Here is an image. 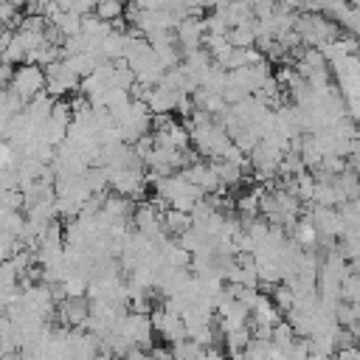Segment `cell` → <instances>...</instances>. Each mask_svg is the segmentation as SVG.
I'll return each mask as SVG.
<instances>
[{"instance_id": "cell-1", "label": "cell", "mask_w": 360, "mask_h": 360, "mask_svg": "<svg viewBox=\"0 0 360 360\" xmlns=\"http://www.w3.org/2000/svg\"><path fill=\"white\" fill-rule=\"evenodd\" d=\"M9 88H12L20 99H26V102H29L31 96H37L40 91H45V70H42V65L20 62V68L12 74Z\"/></svg>"}, {"instance_id": "cell-2", "label": "cell", "mask_w": 360, "mask_h": 360, "mask_svg": "<svg viewBox=\"0 0 360 360\" xmlns=\"http://www.w3.org/2000/svg\"><path fill=\"white\" fill-rule=\"evenodd\" d=\"M203 34H205V20L203 17H183L178 26H175V37H178V45L180 51H194L203 45Z\"/></svg>"}, {"instance_id": "cell-3", "label": "cell", "mask_w": 360, "mask_h": 360, "mask_svg": "<svg viewBox=\"0 0 360 360\" xmlns=\"http://www.w3.org/2000/svg\"><path fill=\"white\" fill-rule=\"evenodd\" d=\"M178 96L180 91H169L164 85H155L147 96V104H150V113H175V104H178Z\"/></svg>"}, {"instance_id": "cell-4", "label": "cell", "mask_w": 360, "mask_h": 360, "mask_svg": "<svg viewBox=\"0 0 360 360\" xmlns=\"http://www.w3.org/2000/svg\"><path fill=\"white\" fill-rule=\"evenodd\" d=\"M208 164L214 166V172H217L220 183L228 186V189H234V186H240V183L245 180V172H242L240 164H231V161H226V158H211Z\"/></svg>"}, {"instance_id": "cell-5", "label": "cell", "mask_w": 360, "mask_h": 360, "mask_svg": "<svg viewBox=\"0 0 360 360\" xmlns=\"http://www.w3.org/2000/svg\"><path fill=\"white\" fill-rule=\"evenodd\" d=\"M161 223H164V231H166L169 237H178V234H183L186 228H191V226H194L191 214H189V211H180V208H169V211H164Z\"/></svg>"}, {"instance_id": "cell-6", "label": "cell", "mask_w": 360, "mask_h": 360, "mask_svg": "<svg viewBox=\"0 0 360 360\" xmlns=\"http://www.w3.org/2000/svg\"><path fill=\"white\" fill-rule=\"evenodd\" d=\"M256 20V17H253ZM253 20H245V23H240V26H231L228 29V42L234 45V48H248V45H256V31H253Z\"/></svg>"}, {"instance_id": "cell-7", "label": "cell", "mask_w": 360, "mask_h": 360, "mask_svg": "<svg viewBox=\"0 0 360 360\" xmlns=\"http://www.w3.org/2000/svg\"><path fill=\"white\" fill-rule=\"evenodd\" d=\"M220 12L228 20V26H240L245 20H253V9H251L248 0H228V6L220 9Z\"/></svg>"}, {"instance_id": "cell-8", "label": "cell", "mask_w": 360, "mask_h": 360, "mask_svg": "<svg viewBox=\"0 0 360 360\" xmlns=\"http://www.w3.org/2000/svg\"><path fill=\"white\" fill-rule=\"evenodd\" d=\"M256 276L259 287H273L281 281V265L276 259H256Z\"/></svg>"}, {"instance_id": "cell-9", "label": "cell", "mask_w": 360, "mask_h": 360, "mask_svg": "<svg viewBox=\"0 0 360 360\" xmlns=\"http://www.w3.org/2000/svg\"><path fill=\"white\" fill-rule=\"evenodd\" d=\"M332 186H335V189H341L349 200H354V197L360 194V175H357L352 166H346L343 172H338V175H335Z\"/></svg>"}, {"instance_id": "cell-10", "label": "cell", "mask_w": 360, "mask_h": 360, "mask_svg": "<svg viewBox=\"0 0 360 360\" xmlns=\"http://www.w3.org/2000/svg\"><path fill=\"white\" fill-rule=\"evenodd\" d=\"M248 341H251V327H248V324H245V327H237V329H231V332H226V346H228V354L242 357V352H245Z\"/></svg>"}, {"instance_id": "cell-11", "label": "cell", "mask_w": 360, "mask_h": 360, "mask_svg": "<svg viewBox=\"0 0 360 360\" xmlns=\"http://www.w3.org/2000/svg\"><path fill=\"white\" fill-rule=\"evenodd\" d=\"M51 23L62 31V37H70V34H79L82 31V15H77V12H59Z\"/></svg>"}, {"instance_id": "cell-12", "label": "cell", "mask_w": 360, "mask_h": 360, "mask_svg": "<svg viewBox=\"0 0 360 360\" xmlns=\"http://www.w3.org/2000/svg\"><path fill=\"white\" fill-rule=\"evenodd\" d=\"M124 6H127L124 0H99L93 15L102 17V20H107V23H113L116 17H124Z\"/></svg>"}, {"instance_id": "cell-13", "label": "cell", "mask_w": 360, "mask_h": 360, "mask_svg": "<svg viewBox=\"0 0 360 360\" xmlns=\"http://www.w3.org/2000/svg\"><path fill=\"white\" fill-rule=\"evenodd\" d=\"M270 299L276 302V307H279L281 313H287V310L293 307V302H296V293H293V287H290V284L279 281V284H273V293H270Z\"/></svg>"}, {"instance_id": "cell-14", "label": "cell", "mask_w": 360, "mask_h": 360, "mask_svg": "<svg viewBox=\"0 0 360 360\" xmlns=\"http://www.w3.org/2000/svg\"><path fill=\"white\" fill-rule=\"evenodd\" d=\"M307 166H304V161H302V155L299 152H284L281 155V161H279V175L284 178V175H302Z\"/></svg>"}, {"instance_id": "cell-15", "label": "cell", "mask_w": 360, "mask_h": 360, "mask_svg": "<svg viewBox=\"0 0 360 360\" xmlns=\"http://www.w3.org/2000/svg\"><path fill=\"white\" fill-rule=\"evenodd\" d=\"M296 180H299V200L304 203V200H313V191H315V178H313V172L310 169H304L302 175H296Z\"/></svg>"}, {"instance_id": "cell-16", "label": "cell", "mask_w": 360, "mask_h": 360, "mask_svg": "<svg viewBox=\"0 0 360 360\" xmlns=\"http://www.w3.org/2000/svg\"><path fill=\"white\" fill-rule=\"evenodd\" d=\"M175 240H178V245H180V248H186L189 253H194V251L203 245V237H200V231H197L194 226H191V228H186L183 234H178Z\"/></svg>"}, {"instance_id": "cell-17", "label": "cell", "mask_w": 360, "mask_h": 360, "mask_svg": "<svg viewBox=\"0 0 360 360\" xmlns=\"http://www.w3.org/2000/svg\"><path fill=\"white\" fill-rule=\"evenodd\" d=\"M51 121H56V124H70L74 121V110H70V102H54V107H51V116H48Z\"/></svg>"}, {"instance_id": "cell-18", "label": "cell", "mask_w": 360, "mask_h": 360, "mask_svg": "<svg viewBox=\"0 0 360 360\" xmlns=\"http://www.w3.org/2000/svg\"><path fill=\"white\" fill-rule=\"evenodd\" d=\"M205 20V31H211V34H228V20L223 17V12H211L208 17H203Z\"/></svg>"}, {"instance_id": "cell-19", "label": "cell", "mask_w": 360, "mask_h": 360, "mask_svg": "<svg viewBox=\"0 0 360 360\" xmlns=\"http://www.w3.org/2000/svg\"><path fill=\"white\" fill-rule=\"evenodd\" d=\"M299 59H304L310 68H324V65H329L327 59H324V54H321V48H315V45H307V48H302V54H299Z\"/></svg>"}, {"instance_id": "cell-20", "label": "cell", "mask_w": 360, "mask_h": 360, "mask_svg": "<svg viewBox=\"0 0 360 360\" xmlns=\"http://www.w3.org/2000/svg\"><path fill=\"white\" fill-rule=\"evenodd\" d=\"M132 150H135V155L143 161V158H147L152 150H155V138H152V132H143L135 143H132Z\"/></svg>"}, {"instance_id": "cell-21", "label": "cell", "mask_w": 360, "mask_h": 360, "mask_svg": "<svg viewBox=\"0 0 360 360\" xmlns=\"http://www.w3.org/2000/svg\"><path fill=\"white\" fill-rule=\"evenodd\" d=\"M248 96H253V93H248L245 88H240V85H234V82H228V85L223 88L226 104H237V102H242V99H248Z\"/></svg>"}, {"instance_id": "cell-22", "label": "cell", "mask_w": 360, "mask_h": 360, "mask_svg": "<svg viewBox=\"0 0 360 360\" xmlns=\"http://www.w3.org/2000/svg\"><path fill=\"white\" fill-rule=\"evenodd\" d=\"M335 354L341 360H360V343H349V346H341L335 349Z\"/></svg>"}, {"instance_id": "cell-23", "label": "cell", "mask_w": 360, "mask_h": 360, "mask_svg": "<svg viewBox=\"0 0 360 360\" xmlns=\"http://www.w3.org/2000/svg\"><path fill=\"white\" fill-rule=\"evenodd\" d=\"M346 164H349V166H352V169H354L357 175H360V150L349 152V155H346Z\"/></svg>"}, {"instance_id": "cell-24", "label": "cell", "mask_w": 360, "mask_h": 360, "mask_svg": "<svg viewBox=\"0 0 360 360\" xmlns=\"http://www.w3.org/2000/svg\"><path fill=\"white\" fill-rule=\"evenodd\" d=\"M349 273L360 276V259H349Z\"/></svg>"}, {"instance_id": "cell-25", "label": "cell", "mask_w": 360, "mask_h": 360, "mask_svg": "<svg viewBox=\"0 0 360 360\" xmlns=\"http://www.w3.org/2000/svg\"><path fill=\"white\" fill-rule=\"evenodd\" d=\"M3 31H6V23H3V20H0V34H3Z\"/></svg>"}, {"instance_id": "cell-26", "label": "cell", "mask_w": 360, "mask_h": 360, "mask_svg": "<svg viewBox=\"0 0 360 360\" xmlns=\"http://www.w3.org/2000/svg\"><path fill=\"white\" fill-rule=\"evenodd\" d=\"M349 3H352V6H357V9H360V0H349Z\"/></svg>"}]
</instances>
